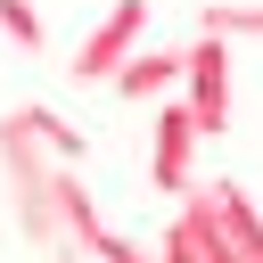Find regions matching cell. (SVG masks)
Instances as JSON below:
<instances>
[{
	"label": "cell",
	"instance_id": "obj_1",
	"mask_svg": "<svg viewBox=\"0 0 263 263\" xmlns=\"http://www.w3.org/2000/svg\"><path fill=\"white\" fill-rule=\"evenodd\" d=\"M58 173H66V164L41 148V132L25 123V107H8V115H0V181H8V197H16V230H25L41 255H58V214H49Z\"/></svg>",
	"mask_w": 263,
	"mask_h": 263
},
{
	"label": "cell",
	"instance_id": "obj_2",
	"mask_svg": "<svg viewBox=\"0 0 263 263\" xmlns=\"http://www.w3.org/2000/svg\"><path fill=\"white\" fill-rule=\"evenodd\" d=\"M156 263H238V247H230V230L214 214V189H189L173 205V222L156 238Z\"/></svg>",
	"mask_w": 263,
	"mask_h": 263
},
{
	"label": "cell",
	"instance_id": "obj_3",
	"mask_svg": "<svg viewBox=\"0 0 263 263\" xmlns=\"http://www.w3.org/2000/svg\"><path fill=\"white\" fill-rule=\"evenodd\" d=\"M181 107L197 115V132L205 140H222L230 132V41H189V66H181Z\"/></svg>",
	"mask_w": 263,
	"mask_h": 263
},
{
	"label": "cell",
	"instance_id": "obj_4",
	"mask_svg": "<svg viewBox=\"0 0 263 263\" xmlns=\"http://www.w3.org/2000/svg\"><path fill=\"white\" fill-rule=\"evenodd\" d=\"M197 148H205L197 115H189L181 99H164V107H156V140H148V181H156L164 197H189V189H197Z\"/></svg>",
	"mask_w": 263,
	"mask_h": 263
},
{
	"label": "cell",
	"instance_id": "obj_5",
	"mask_svg": "<svg viewBox=\"0 0 263 263\" xmlns=\"http://www.w3.org/2000/svg\"><path fill=\"white\" fill-rule=\"evenodd\" d=\"M140 33H148V0H115V8L74 41V82H115V66L140 49Z\"/></svg>",
	"mask_w": 263,
	"mask_h": 263
},
{
	"label": "cell",
	"instance_id": "obj_6",
	"mask_svg": "<svg viewBox=\"0 0 263 263\" xmlns=\"http://www.w3.org/2000/svg\"><path fill=\"white\" fill-rule=\"evenodd\" d=\"M181 66H189V49H132L123 66H115V99H132V107H148V99H164V90H181Z\"/></svg>",
	"mask_w": 263,
	"mask_h": 263
},
{
	"label": "cell",
	"instance_id": "obj_7",
	"mask_svg": "<svg viewBox=\"0 0 263 263\" xmlns=\"http://www.w3.org/2000/svg\"><path fill=\"white\" fill-rule=\"evenodd\" d=\"M205 189H214V214H222V230H230L238 263H263V205H255L238 181H205Z\"/></svg>",
	"mask_w": 263,
	"mask_h": 263
},
{
	"label": "cell",
	"instance_id": "obj_8",
	"mask_svg": "<svg viewBox=\"0 0 263 263\" xmlns=\"http://www.w3.org/2000/svg\"><path fill=\"white\" fill-rule=\"evenodd\" d=\"M205 41H263V0H197Z\"/></svg>",
	"mask_w": 263,
	"mask_h": 263
},
{
	"label": "cell",
	"instance_id": "obj_9",
	"mask_svg": "<svg viewBox=\"0 0 263 263\" xmlns=\"http://www.w3.org/2000/svg\"><path fill=\"white\" fill-rule=\"evenodd\" d=\"M25 123L41 132V148H49L58 164H82V132H74V123H66L58 107H25Z\"/></svg>",
	"mask_w": 263,
	"mask_h": 263
},
{
	"label": "cell",
	"instance_id": "obj_10",
	"mask_svg": "<svg viewBox=\"0 0 263 263\" xmlns=\"http://www.w3.org/2000/svg\"><path fill=\"white\" fill-rule=\"evenodd\" d=\"M0 33H8L16 49H49V33H41V8H33V0H0Z\"/></svg>",
	"mask_w": 263,
	"mask_h": 263
},
{
	"label": "cell",
	"instance_id": "obj_11",
	"mask_svg": "<svg viewBox=\"0 0 263 263\" xmlns=\"http://www.w3.org/2000/svg\"><path fill=\"white\" fill-rule=\"evenodd\" d=\"M90 263H156V247L123 238V230H99V238H90Z\"/></svg>",
	"mask_w": 263,
	"mask_h": 263
}]
</instances>
